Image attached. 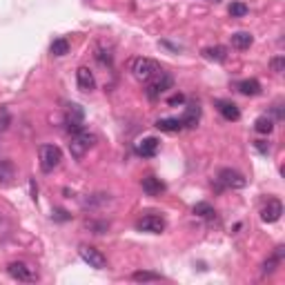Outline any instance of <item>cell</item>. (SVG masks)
Wrapping results in <instances>:
<instances>
[{
	"label": "cell",
	"instance_id": "1",
	"mask_svg": "<svg viewBox=\"0 0 285 285\" xmlns=\"http://www.w3.org/2000/svg\"><path fill=\"white\" fill-rule=\"evenodd\" d=\"M130 69H132V76H134L136 80L147 83L151 76H156L160 71V65L156 63L154 58H134L130 63Z\"/></svg>",
	"mask_w": 285,
	"mask_h": 285
},
{
	"label": "cell",
	"instance_id": "2",
	"mask_svg": "<svg viewBox=\"0 0 285 285\" xmlns=\"http://www.w3.org/2000/svg\"><path fill=\"white\" fill-rule=\"evenodd\" d=\"M94 142H96V136L89 134L87 130H80V132H76V134H71V142H69L71 156H74L76 160H80L89 151V147H94Z\"/></svg>",
	"mask_w": 285,
	"mask_h": 285
},
{
	"label": "cell",
	"instance_id": "3",
	"mask_svg": "<svg viewBox=\"0 0 285 285\" xmlns=\"http://www.w3.org/2000/svg\"><path fill=\"white\" fill-rule=\"evenodd\" d=\"M174 85V78L167 74V71L160 69L156 76H151L149 80H147V98H151V101H156V98L160 96L163 92H167V89H172Z\"/></svg>",
	"mask_w": 285,
	"mask_h": 285
},
{
	"label": "cell",
	"instance_id": "4",
	"mask_svg": "<svg viewBox=\"0 0 285 285\" xmlns=\"http://www.w3.org/2000/svg\"><path fill=\"white\" fill-rule=\"evenodd\" d=\"M63 160V151L56 145H42L40 147V169L42 172H54Z\"/></svg>",
	"mask_w": 285,
	"mask_h": 285
},
{
	"label": "cell",
	"instance_id": "5",
	"mask_svg": "<svg viewBox=\"0 0 285 285\" xmlns=\"http://www.w3.org/2000/svg\"><path fill=\"white\" fill-rule=\"evenodd\" d=\"M78 254H80V259H83L85 263L89 265V268H94V270H105V268H107L105 254H103L101 250L92 248V245H80V248H78Z\"/></svg>",
	"mask_w": 285,
	"mask_h": 285
},
{
	"label": "cell",
	"instance_id": "6",
	"mask_svg": "<svg viewBox=\"0 0 285 285\" xmlns=\"http://www.w3.org/2000/svg\"><path fill=\"white\" fill-rule=\"evenodd\" d=\"M7 272L13 281H22V283H29V281H36V272L34 268H29L27 263L22 261H13V263L7 265Z\"/></svg>",
	"mask_w": 285,
	"mask_h": 285
},
{
	"label": "cell",
	"instance_id": "7",
	"mask_svg": "<svg viewBox=\"0 0 285 285\" xmlns=\"http://www.w3.org/2000/svg\"><path fill=\"white\" fill-rule=\"evenodd\" d=\"M218 183L225 185V187H232V189H243L245 185H248V178L243 176L241 172H236V169H221L218 172Z\"/></svg>",
	"mask_w": 285,
	"mask_h": 285
},
{
	"label": "cell",
	"instance_id": "8",
	"mask_svg": "<svg viewBox=\"0 0 285 285\" xmlns=\"http://www.w3.org/2000/svg\"><path fill=\"white\" fill-rule=\"evenodd\" d=\"M136 230L149 232V234H160V232H165V218L156 216V214H147L136 223Z\"/></svg>",
	"mask_w": 285,
	"mask_h": 285
},
{
	"label": "cell",
	"instance_id": "9",
	"mask_svg": "<svg viewBox=\"0 0 285 285\" xmlns=\"http://www.w3.org/2000/svg\"><path fill=\"white\" fill-rule=\"evenodd\" d=\"M281 214H283V203L279 198H270L263 205V210H261V218H263V223H277L281 218Z\"/></svg>",
	"mask_w": 285,
	"mask_h": 285
},
{
	"label": "cell",
	"instance_id": "10",
	"mask_svg": "<svg viewBox=\"0 0 285 285\" xmlns=\"http://www.w3.org/2000/svg\"><path fill=\"white\" fill-rule=\"evenodd\" d=\"M83 118H85L83 107H80V105H69V109H67V130L71 132V134L85 130V127H83Z\"/></svg>",
	"mask_w": 285,
	"mask_h": 285
},
{
	"label": "cell",
	"instance_id": "11",
	"mask_svg": "<svg viewBox=\"0 0 285 285\" xmlns=\"http://www.w3.org/2000/svg\"><path fill=\"white\" fill-rule=\"evenodd\" d=\"M76 80H78L80 92H92V89H96V78H94V74L89 67H78V71H76Z\"/></svg>",
	"mask_w": 285,
	"mask_h": 285
},
{
	"label": "cell",
	"instance_id": "12",
	"mask_svg": "<svg viewBox=\"0 0 285 285\" xmlns=\"http://www.w3.org/2000/svg\"><path fill=\"white\" fill-rule=\"evenodd\" d=\"M198 121H201V105H198V103H189V105L185 107V114H183V118H180V123H183V127L194 130V127L198 125Z\"/></svg>",
	"mask_w": 285,
	"mask_h": 285
},
{
	"label": "cell",
	"instance_id": "13",
	"mask_svg": "<svg viewBox=\"0 0 285 285\" xmlns=\"http://www.w3.org/2000/svg\"><path fill=\"white\" fill-rule=\"evenodd\" d=\"M158 139H154V136H147V139H142L139 145H136V154L139 156H145V158H151V156H156V151H158Z\"/></svg>",
	"mask_w": 285,
	"mask_h": 285
},
{
	"label": "cell",
	"instance_id": "14",
	"mask_svg": "<svg viewBox=\"0 0 285 285\" xmlns=\"http://www.w3.org/2000/svg\"><path fill=\"white\" fill-rule=\"evenodd\" d=\"M216 109H218V114H221L225 121H239V118H241L239 107H236L232 101H216Z\"/></svg>",
	"mask_w": 285,
	"mask_h": 285
},
{
	"label": "cell",
	"instance_id": "15",
	"mask_svg": "<svg viewBox=\"0 0 285 285\" xmlns=\"http://www.w3.org/2000/svg\"><path fill=\"white\" fill-rule=\"evenodd\" d=\"M142 192L149 194V196H158L160 192H165V183L156 176H147L142 178Z\"/></svg>",
	"mask_w": 285,
	"mask_h": 285
},
{
	"label": "cell",
	"instance_id": "16",
	"mask_svg": "<svg viewBox=\"0 0 285 285\" xmlns=\"http://www.w3.org/2000/svg\"><path fill=\"white\" fill-rule=\"evenodd\" d=\"M203 56H205L207 60H212V63H225L227 60V47H223V45L205 47V49H203Z\"/></svg>",
	"mask_w": 285,
	"mask_h": 285
},
{
	"label": "cell",
	"instance_id": "17",
	"mask_svg": "<svg viewBox=\"0 0 285 285\" xmlns=\"http://www.w3.org/2000/svg\"><path fill=\"white\" fill-rule=\"evenodd\" d=\"M230 40H232V47H236V49H250L252 42H254V36L250 31H236V34L230 36Z\"/></svg>",
	"mask_w": 285,
	"mask_h": 285
},
{
	"label": "cell",
	"instance_id": "18",
	"mask_svg": "<svg viewBox=\"0 0 285 285\" xmlns=\"http://www.w3.org/2000/svg\"><path fill=\"white\" fill-rule=\"evenodd\" d=\"M239 92L243 94V96H259L261 94V83L256 78H245V80H241L239 85Z\"/></svg>",
	"mask_w": 285,
	"mask_h": 285
},
{
	"label": "cell",
	"instance_id": "19",
	"mask_svg": "<svg viewBox=\"0 0 285 285\" xmlns=\"http://www.w3.org/2000/svg\"><path fill=\"white\" fill-rule=\"evenodd\" d=\"M156 127L160 132H180L183 130V123H180V118H158Z\"/></svg>",
	"mask_w": 285,
	"mask_h": 285
},
{
	"label": "cell",
	"instance_id": "20",
	"mask_svg": "<svg viewBox=\"0 0 285 285\" xmlns=\"http://www.w3.org/2000/svg\"><path fill=\"white\" fill-rule=\"evenodd\" d=\"M254 130L259 132V134H272L274 130V121L270 116H259L254 121Z\"/></svg>",
	"mask_w": 285,
	"mask_h": 285
},
{
	"label": "cell",
	"instance_id": "21",
	"mask_svg": "<svg viewBox=\"0 0 285 285\" xmlns=\"http://www.w3.org/2000/svg\"><path fill=\"white\" fill-rule=\"evenodd\" d=\"M16 174V167H13L11 160H0V183H9Z\"/></svg>",
	"mask_w": 285,
	"mask_h": 285
},
{
	"label": "cell",
	"instance_id": "22",
	"mask_svg": "<svg viewBox=\"0 0 285 285\" xmlns=\"http://www.w3.org/2000/svg\"><path fill=\"white\" fill-rule=\"evenodd\" d=\"M132 279H134L136 283H151V281H163V277L156 272H145V270H141V272H134L132 274Z\"/></svg>",
	"mask_w": 285,
	"mask_h": 285
},
{
	"label": "cell",
	"instance_id": "23",
	"mask_svg": "<svg viewBox=\"0 0 285 285\" xmlns=\"http://www.w3.org/2000/svg\"><path fill=\"white\" fill-rule=\"evenodd\" d=\"M51 54L54 56H67L69 54V42L65 40V38H56L54 42H51Z\"/></svg>",
	"mask_w": 285,
	"mask_h": 285
},
{
	"label": "cell",
	"instance_id": "24",
	"mask_svg": "<svg viewBox=\"0 0 285 285\" xmlns=\"http://www.w3.org/2000/svg\"><path fill=\"white\" fill-rule=\"evenodd\" d=\"M194 214H196V216H201V218H214V207L210 205V203H196V205H194Z\"/></svg>",
	"mask_w": 285,
	"mask_h": 285
},
{
	"label": "cell",
	"instance_id": "25",
	"mask_svg": "<svg viewBox=\"0 0 285 285\" xmlns=\"http://www.w3.org/2000/svg\"><path fill=\"white\" fill-rule=\"evenodd\" d=\"M227 11H230V16H232V18H243V16H248L250 7H248L245 2H232Z\"/></svg>",
	"mask_w": 285,
	"mask_h": 285
},
{
	"label": "cell",
	"instance_id": "26",
	"mask_svg": "<svg viewBox=\"0 0 285 285\" xmlns=\"http://www.w3.org/2000/svg\"><path fill=\"white\" fill-rule=\"evenodd\" d=\"M270 69H272L274 74H283V69H285V56H274V58L270 60Z\"/></svg>",
	"mask_w": 285,
	"mask_h": 285
},
{
	"label": "cell",
	"instance_id": "27",
	"mask_svg": "<svg viewBox=\"0 0 285 285\" xmlns=\"http://www.w3.org/2000/svg\"><path fill=\"white\" fill-rule=\"evenodd\" d=\"M11 125V116H9L7 107H0V132H7Z\"/></svg>",
	"mask_w": 285,
	"mask_h": 285
},
{
	"label": "cell",
	"instance_id": "28",
	"mask_svg": "<svg viewBox=\"0 0 285 285\" xmlns=\"http://www.w3.org/2000/svg\"><path fill=\"white\" fill-rule=\"evenodd\" d=\"M279 263H281V261H279L277 256H272L270 261H265V263H263V274H272L274 270H277V265H279Z\"/></svg>",
	"mask_w": 285,
	"mask_h": 285
},
{
	"label": "cell",
	"instance_id": "29",
	"mask_svg": "<svg viewBox=\"0 0 285 285\" xmlns=\"http://www.w3.org/2000/svg\"><path fill=\"white\" fill-rule=\"evenodd\" d=\"M254 147H256V151H259V154H263V156L270 154V142L268 141H254Z\"/></svg>",
	"mask_w": 285,
	"mask_h": 285
},
{
	"label": "cell",
	"instance_id": "30",
	"mask_svg": "<svg viewBox=\"0 0 285 285\" xmlns=\"http://www.w3.org/2000/svg\"><path fill=\"white\" fill-rule=\"evenodd\" d=\"M167 105H172V107H176V105H185V96H183V94H174V96H169V98H167Z\"/></svg>",
	"mask_w": 285,
	"mask_h": 285
},
{
	"label": "cell",
	"instance_id": "31",
	"mask_svg": "<svg viewBox=\"0 0 285 285\" xmlns=\"http://www.w3.org/2000/svg\"><path fill=\"white\" fill-rule=\"evenodd\" d=\"M69 218H71V214H69L67 210H56V212H54V221H60V223H63V221H69Z\"/></svg>",
	"mask_w": 285,
	"mask_h": 285
},
{
	"label": "cell",
	"instance_id": "32",
	"mask_svg": "<svg viewBox=\"0 0 285 285\" xmlns=\"http://www.w3.org/2000/svg\"><path fill=\"white\" fill-rule=\"evenodd\" d=\"M274 114H277L279 121H283V118H285V114H283V107H281V105H274Z\"/></svg>",
	"mask_w": 285,
	"mask_h": 285
},
{
	"label": "cell",
	"instance_id": "33",
	"mask_svg": "<svg viewBox=\"0 0 285 285\" xmlns=\"http://www.w3.org/2000/svg\"><path fill=\"white\" fill-rule=\"evenodd\" d=\"M207 2H221V0H207Z\"/></svg>",
	"mask_w": 285,
	"mask_h": 285
}]
</instances>
